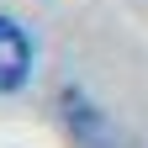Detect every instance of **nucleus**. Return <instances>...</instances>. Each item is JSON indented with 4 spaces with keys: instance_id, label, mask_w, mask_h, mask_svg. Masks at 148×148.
I'll return each mask as SVG.
<instances>
[{
    "instance_id": "f257e3e1",
    "label": "nucleus",
    "mask_w": 148,
    "mask_h": 148,
    "mask_svg": "<svg viewBox=\"0 0 148 148\" xmlns=\"http://www.w3.org/2000/svg\"><path fill=\"white\" fill-rule=\"evenodd\" d=\"M27 69H32V42L27 32L11 21V16H0V90H21L27 85Z\"/></svg>"
}]
</instances>
